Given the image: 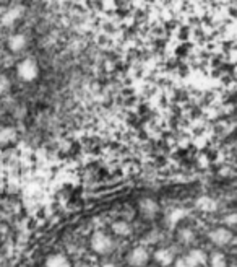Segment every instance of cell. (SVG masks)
<instances>
[{"label":"cell","mask_w":237,"mask_h":267,"mask_svg":"<svg viewBox=\"0 0 237 267\" xmlns=\"http://www.w3.org/2000/svg\"><path fill=\"white\" fill-rule=\"evenodd\" d=\"M195 205H197L198 210L208 212V214H211V212H216V209H218V202H216L213 197H210V196H201V197H198L197 202H195Z\"/></svg>","instance_id":"8992f818"},{"label":"cell","mask_w":237,"mask_h":267,"mask_svg":"<svg viewBox=\"0 0 237 267\" xmlns=\"http://www.w3.org/2000/svg\"><path fill=\"white\" fill-rule=\"evenodd\" d=\"M187 215H189V212L185 209H172L169 212V215H167V223H169L171 227H174V225H177L180 220H184Z\"/></svg>","instance_id":"8fae6325"},{"label":"cell","mask_w":237,"mask_h":267,"mask_svg":"<svg viewBox=\"0 0 237 267\" xmlns=\"http://www.w3.org/2000/svg\"><path fill=\"white\" fill-rule=\"evenodd\" d=\"M22 13H23V10L20 9V7H18V9H12V10H9V12H7V15L4 17V25H12L20 15H22Z\"/></svg>","instance_id":"5bb4252c"},{"label":"cell","mask_w":237,"mask_h":267,"mask_svg":"<svg viewBox=\"0 0 237 267\" xmlns=\"http://www.w3.org/2000/svg\"><path fill=\"white\" fill-rule=\"evenodd\" d=\"M208 238L211 239V243L216 244V246H226L232 241V231L229 228H224V227H219V228H214L211 230L210 233H208Z\"/></svg>","instance_id":"3957f363"},{"label":"cell","mask_w":237,"mask_h":267,"mask_svg":"<svg viewBox=\"0 0 237 267\" xmlns=\"http://www.w3.org/2000/svg\"><path fill=\"white\" fill-rule=\"evenodd\" d=\"M17 72H18V77L22 78L23 81H33L38 78L39 75V67L38 62L34 59H25L22 62L18 64L17 67Z\"/></svg>","instance_id":"6da1fadb"},{"label":"cell","mask_w":237,"mask_h":267,"mask_svg":"<svg viewBox=\"0 0 237 267\" xmlns=\"http://www.w3.org/2000/svg\"><path fill=\"white\" fill-rule=\"evenodd\" d=\"M106 267H112V264H106Z\"/></svg>","instance_id":"ffe728a7"},{"label":"cell","mask_w":237,"mask_h":267,"mask_svg":"<svg viewBox=\"0 0 237 267\" xmlns=\"http://www.w3.org/2000/svg\"><path fill=\"white\" fill-rule=\"evenodd\" d=\"M46 267H70V261L64 254H52L46 259Z\"/></svg>","instance_id":"9c48e42d"},{"label":"cell","mask_w":237,"mask_h":267,"mask_svg":"<svg viewBox=\"0 0 237 267\" xmlns=\"http://www.w3.org/2000/svg\"><path fill=\"white\" fill-rule=\"evenodd\" d=\"M18 139V132L17 129L13 127H0V145H10V143L17 142Z\"/></svg>","instance_id":"52a82bcc"},{"label":"cell","mask_w":237,"mask_h":267,"mask_svg":"<svg viewBox=\"0 0 237 267\" xmlns=\"http://www.w3.org/2000/svg\"><path fill=\"white\" fill-rule=\"evenodd\" d=\"M237 222V215L235 214H231V215H229V217H226L224 218V223L226 225H229V227H232V225Z\"/></svg>","instance_id":"d6986e66"},{"label":"cell","mask_w":237,"mask_h":267,"mask_svg":"<svg viewBox=\"0 0 237 267\" xmlns=\"http://www.w3.org/2000/svg\"><path fill=\"white\" fill-rule=\"evenodd\" d=\"M140 210L146 218H153V217H156V214L159 212V205L155 199L145 197V199L140 201Z\"/></svg>","instance_id":"5b68a950"},{"label":"cell","mask_w":237,"mask_h":267,"mask_svg":"<svg viewBox=\"0 0 237 267\" xmlns=\"http://www.w3.org/2000/svg\"><path fill=\"white\" fill-rule=\"evenodd\" d=\"M155 259L161 265H171L172 261H174V252L171 249H167V248H161V249H158L155 252Z\"/></svg>","instance_id":"30bf717a"},{"label":"cell","mask_w":237,"mask_h":267,"mask_svg":"<svg viewBox=\"0 0 237 267\" xmlns=\"http://www.w3.org/2000/svg\"><path fill=\"white\" fill-rule=\"evenodd\" d=\"M174 267H197L192 261H190V257L187 256V257H180L177 259L176 262H174Z\"/></svg>","instance_id":"e0dca14e"},{"label":"cell","mask_w":237,"mask_h":267,"mask_svg":"<svg viewBox=\"0 0 237 267\" xmlns=\"http://www.w3.org/2000/svg\"><path fill=\"white\" fill-rule=\"evenodd\" d=\"M91 248L97 254H107V252L112 251L114 241L104 231H96L91 236Z\"/></svg>","instance_id":"7a4b0ae2"},{"label":"cell","mask_w":237,"mask_h":267,"mask_svg":"<svg viewBox=\"0 0 237 267\" xmlns=\"http://www.w3.org/2000/svg\"><path fill=\"white\" fill-rule=\"evenodd\" d=\"M150 259V252L146 248H143V246H137V248H134L127 256V261L130 265H135V267H142L145 265L146 262H148Z\"/></svg>","instance_id":"277c9868"},{"label":"cell","mask_w":237,"mask_h":267,"mask_svg":"<svg viewBox=\"0 0 237 267\" xmlns=\"http://www.w3.org/2000/svg\"><path fill=\"white\" fill-rule=\"evenodd\" d=\"M180 239H182L184 243H190L193 239L192 231L190 230H182V231H180Z\"/></svg>","instance_id":"ac0fdd59"},{"label":"cell","mask_w":237,"mask_h":267,"mask_svg":"<svg viewBox=\"0 0 237 267\" xmlns=\"http://www.w3.org/2000/svg\"><path fill=\"white\" fill-rule=\"evenodd\" d=\"M189 257H190V261L195 264V265H203V264H206V261H208V257H206V254L201 249H192L190 252H189Z\"/></svg>","instance_id":"4fadbf2b"},{"label":"cell","mask_w":237,"mask_h":267,"mask_svg":"<svg viewBox=\"0 0 237 267\" xmlns=\"http://www.w3.org/2000/svg\"><path fill=\"white\" fill-rule=\"evenodd\" d=\"M10 78L7 77V75L4 73H0V93H5V92H9L10 90Z\"/></svg>","instance_id":"2e32d148"},{"label":"cell","mask_w":237,"mask_h":267,"mask_svg":"<svg viewBox=\"0 0 237 267\" xmlns=\"http://www.w3.org/2000/svg\"><path fill=\"white\" fill-rule=\"evenodd\" d=\"M83 267H96V265H83Z\"/></svg>","instance_id":"44dd1931"},{"label":"cell","mask_w":237,"mask_h":267,"mask_svg":"<svg viewBox=\"0 0 237 267\" xmlns=\"http://www.w3.org/2000/svg\"><path fill=\"white\" fill-rule=\"evenodd\" d=\"M112 231H114L115 235H118V236H127V235H130L132 228H130V225L127 222L117 220V222L112 223Z\"/></svg>","instance_id":"7c38bea8"},{"label":"cell","mask_w":237,"mask_h":267,"mask_svg":"<svg viewBox=\"0 0 237 267\" xmlns=\"http://www.w3.org/2000/svg\"><path fill=\"white\" fill-rule=\"evenodd\" d=\"M227 265V261L224 254H221V252H214L211 256V267H226Z\"/></svg>","instance_id":"9a60e30c"},{"label":"cell","mask_w":237,"mask_h":267,"mask_svg":"<svg viewBox=\"0 0 237 267\" xmlns=\"http://www.w3.org/2000/svg\"><path fill=\"white\" fill-rule=\"evenodd\" d=\"M28 44V39L25 34H13V36H10L9 39V47L12 52H22L25 47Z\"/></svg>","instance_id":"ba28073f"}]
</instances>
